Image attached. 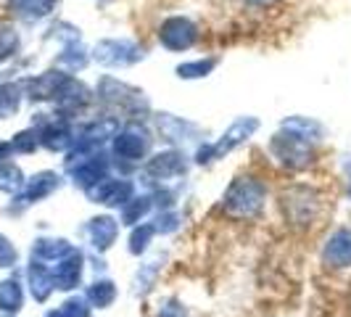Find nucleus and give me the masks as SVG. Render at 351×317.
<instances>
[{"mask_svg":"<svg viewBox=\"0 0 351 317\" xmlns=\"http://www.w3.org/2000/svg\"><path fill=\"white\" fill-rule=\"evenodd\" d=\"M24 304V291L14 278L0 283V317H11L16 315Z\"/></svg>","mask_w":351,"mask_h":317,"instance_id":"obj_1","label":"nucleus"},{"mask_svg":"<svg viewBox=\"0 0 351 317\" xmlns=\"http://www.w3.org/2000/svg\"><path fill=\"white\" fill-rule=\"evenodd\" d=\"M29 288H32V296H35L37 301H45L53 291L51 281H48V272H45V270H40L37 264L29 270Z\"/></svg>","mask_w":351,"mask_h":317,"instance_id":"obj_2","label":"nucleus"},{"mask_svg":"<svg viewBox=\"0 0 351 317\" xmlns=\"http://www.w3.org/2000/svg\"><path fill=\"white\" fill-rule=\"evenodd\" d=\"M16 248L11 246V241L8 238H3L0 235V267H14L16 264Z\"/></svg>","mask_w":351,"mask_h":317,"instance_id":"obj_3","label":"nucleus"}]
</instances>
